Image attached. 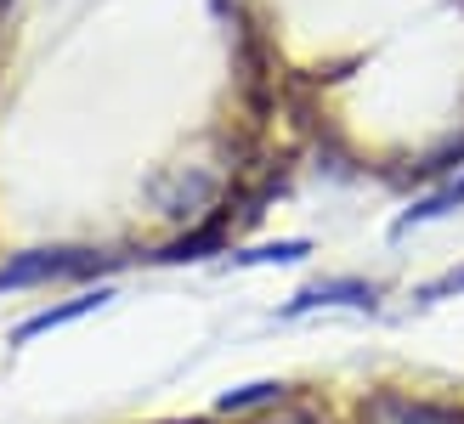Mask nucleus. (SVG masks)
I'll list each match as a JSON object with an SVG mask.
<instances>
[{"instance_id":"1","label":"nucleus","mask_w":464,"mask_h":424,"mask_svg":"<svg viewBox=\"0 0 464 424\" xmlns=\"http://www.w3.org/2000/svg\"><path fill=\"white\" fill-rule=\"evenodd\" d=\"M113 255L97 249H29V255H12L0 266V289H34V283H57V277H91V272H108Z\"/></svg>"},{"instance_id":"2","label":"nucleus","mask_w":464,"mask_h":424,"mask_svg":"<svg viewBox=\"0 0 464 424\" xmlns=\"http://www.w3.org/2000/svg\"><path fill=\"white\" fill-rule=\"evenodd\" d=\"M362 424H464V408L448 402H425V396H402V390H374L357 408Z\"/></svg>"},{"instance_id":"3","label":"nucleus","mask_w":464,"mask_h":424,"mask_svg":"<svg viewBox=\"0 0 464 424\" xmlns=\"http://www.w3.org/2000/svg\"><path fill=\"white\" fill-rule=\"evenodd\" d=\"M374 300H380V289H374V283H357V277H334V283H312V289H300V294L284 305V317L317 312V305H357V312H374Z\"/></svg>"},{"instance_id":"4","label":"nucleus","mask_w":464,"mask_h":424,"mask_svg":"<svg viewBox=\"0 0 464 424\" xmlns=\"http://www.w3.org/2000/svg\"><path fill=\"white\" fill-rule=\"evenodd\" d=\"M227 244H232V221H227V209H221V216L198 221L193 232H181L176 244H165L153 261H210V255H221Z\"/></svg>"},{"instance_id":"5","label":"nucleus","mask_w":464,"mask_h":424,"mask_svg":"<svg viewBox=\"0 0 464 424\" xmlns=\"http://www.w3.org/2000/svg\"><path fill=\"white\" fill-rule=\"evenodd\" d=\"M113 294L108 289H91V294H80V300H63V305H45V312H34L29 323H17V345H29L34 334H52V328H68V323H80L85 312H97V305H108Z\"/></svg>"},{"instance_id":"6","label":"nucleus","mask_w":464,"mask_h":424,"mask_svg":"<svg viewBox=\"0 0 464 424\" xmlns=\"http://www.w3.org/2000/svg\"><path fill=\"white\" fill-rule=\"evenodd\" d=\"M459 204H464V176L442 181L430 198H420L413 209H402V216H397V232H408V226H425V221H442L448 209H459Z\"/></svg>"},{"instance_id":"7","label":"nucleus","mask_w":464,"mask_h":424,"mask_svg":"<svg viewBox=\"0 0 464 424\" xmlns=\"http://www.w3.org/2000/svg\"><path fill=\"white\" fill-rule=\"evenodd\" d=\"M312 244L306 238H284V244H261V249H238L232 261L238 266H289V261H306Z\"/></svg>"},{"instance_id":"8","label":"nucleus","mask_w":464,"mask_h":424,"mask_svg":"<svg viewBox=\"0 0 464 424\" xmlns=\"http://www.w3.org/2000/svg\"><path fill=\"white\" fill-rule=\"evenodd\" d=\"M289 385H277V380H261V385H244V390H227L221 396V413H249V408H272V402H284Z\"/></svg>"},{"instance_id":"9","label":"nucleus","mask_w":464,"mask_h":424,"mask_svg":"<svg viewBox=\"0 0 464 424\" xmlns=\"http://www.w3.org/2000/svg\"><path fill=\"white\" fill-rule=\"evenodd\" d=\"M453 289H464V272H448L442 283H430V289H420V300H442V294H453Z\"/></svg>"}]
</instances>
